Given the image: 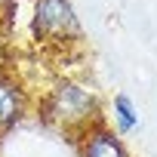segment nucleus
<instances>
[{"instance_id": "2", "label": "nucleus", "mask_w": 157, "mask_h": 157, "mask_svg": "<svg viewBox=\"0 0 157 157\" xmlns=\"http://www.w3.org/2000/svg\"><path fill=\"white\" fill-rule=\"evenodd\" d=\"M31 34L43 46H71L83 40V25L71 0H34L31 10Z\"/></svg>"}, {"instance_id": "4", "label": "nucleus", "mask_w": 157, "mask_h": 157, "mask_svg": "<svg viewBox=\"0 0 157 157\" xmlns=\"http://www.w3.org/2000/svg\"><path fill=\"white\" fill-rule=\"evenodd\" d=\"M80 139V145H77V157H132L129 148L123 145V136H117L108 120L96 123L93 129H86Z\"/></svg>"}, {"instance_id": "1", "label": "nucleus", "mask_w": 157, "mask_h": 157, "mask_svg": "<svg viewBox=\"0 0 157 157\" xmlns=\"http://www.w3.org/2000/svg\"><path fill=\"white\" fill-rule=\"evenodd\" d=\"M40 117L59 129L83 136L105 120V102L102 93L83 77H59L40 96Z\"/></svg>"}, {"instance_id": "3", "label": "nucleus", "mask_w": 157, "mask_h": 157, "mask_svg": "<svg viewBox=\"0 0 157 157\" xmlns=\"http://www.w3.org/2000/svg\"><path fill=\"white\" fill-rule=\"evenodd\" d=\"M31 111V93L16 74L0 71V132L16 129Z\"/></svg>"}, {"instance_id": "5", "label": "nucleus", "mask_w": 157, "mask_h": 157, "mask_svg": "<svg viewBox=\"0 0 157 157\" xmlns=\"http://www.w3.org/2000/svg\"><path fill=\"white\" fill-rule=\"evenodd\" d=\"M142 123L139 117V105L126 96V93H114V99L108 102V126L117 132V136H129L136 132Z\"/></svg>"}]
</instances>
